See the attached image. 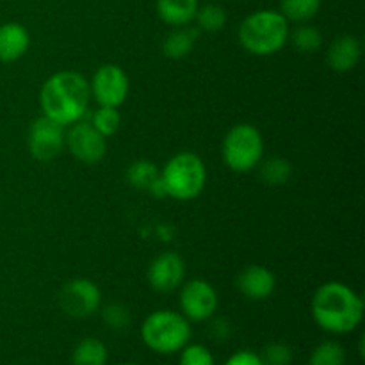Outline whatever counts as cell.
<instances>
[{"instance_id":"obj_1","label":"cell","mask_w":365,"mask_h":365,"mask_svg":"<svg viewBox=\"0 0 365 365\" xmlns=\"http://www.w3.org/2000/svg\"><path fill=\"white\" fill-rule=\"evenodd\" d=\"M91 102L89 81L73 70L56 71L50 75L39 91L43 116L63 127L77 123L86 116Z\"/></svg>"},{"instance_id":"obj_2","label":"cell","mask_w":365,"mask_h":365,"mask_svg":"<svg viewBox=\"0 0 365 365\" xmlns=\"http://www.w3.org/2000/svg\"><path fill=\"white\" fill-rule=\"evenodd\" d=\"M310 312L321 330L346 335L356 330L364 319V299L342 282H327L316 289Z\"/></svg>"},{"instance_id":"obj_3","label":"cell","mask_w":365,"mask_h":365,"mask_svg":"<svg viewBox=\"0 0 365 365\" xmlns=\"http://www.w3.org/2000/svg\"><path fill=\"white\" fill-rule=\"evenodd\" d=\"M289 21L280 11L260 9L248 14L239 25V43L252 56L267 57L280 52L289 41Z\"/></svg>"},{"instance_id":"obj_4","label":"cell","mask_w":365,"mask_h":365,"mask_svg":"<svg viewBox=\"0 0 365 365\" xmlns=\"http://www.w3.org/2000/svg\"><path fill=\"white\" fill-rule=\"evenodd\" d=\"M164 196L189 202L202 195L207 184V168L195 152H178L168 160L159 173Z\"/></svg>"},{"instance_id":"obj_5","label":"cell","mask_w":365,"mask_h":365,"mask_svg":"<svg viewBox=\"0 0 365 365\" xmlns=\"http://www.w3.org/2000/svg\"><path fill=\"white\" fill-rule=\"evenodd\" d=\"M192 335L191 321L180 312L160 309L148 314L141 324V339L148 349L159 355H173L189 344Z\"/></svg>"},{"instance_id":"obj_6","label":"cell","mask_w":365,"mask_h":365,"mask_svg":"<svg viewBox=\"0 0 365 365\" xmlns=\"http://www.w3.org/2000/svg\"><path fill=\"white\" fill-rule=\"evenodd\" d=\"M221 157L235 173L255 170L264 159V138L259 128L250 123L234 125L225 135Z\"/></svg>"},{"instance_id":"obj_7","label":"cell","mask_w":365,"mask_h":365,"mask_svg":"<svg viewBox=\"0 0 365 365\" xmlns=\"http://www.w3.org/2000/svg\"><path fill=\"white\" fill-rule=\"evenodd\" d=\"M102 305L100 287L89 278H73L66 282L59 292V307L73 319L91 317Z\"/></svg>"},{"instance_id":"obj_8","label":"cell","mask_w":365,"mask_h":365,"mask_svg":"<svg viewBox=\"0 0 365 365\" xmlns=\"http://www.w3.org/2000/svg\"><path fill=\"white\" fill-rule=\"evenodd\" d=\"M182 316L191 323H203L210 319L220 305V298L212 285L203 278L184 282L180 285V296H178Z\"/></svg>"},{"instance_id":"obj_9","label":"cell","mask_w":365,"mask_h":365,"mask_svg":"<svg viewBox=\"0 0 365 365\" xmlns=\"http://www.w3.org/2000/svg\"><path fill=\"white\" fill-rule=\"evenodd\" d=\"M89 91H91V98L98 106L120 107L127 100L128 91H130L128 75L118 64H102L100 68H96L89 81Z\"/></svg>"},{"instance_id":"obj_10","label":"cell","mask_w":365,"mask_h":365,"mask_svg":"<svg viewBox=\"0 0 365 365\" xmlns=\"http://www.w3.org/2000/svg\"><path fill=\"white\" fill-rule=\"evenodd\" d=\"M27 143L32 159L48 163L56 159L66 146V127L41 114L31 123Z\"/></svg>"},{"instance_id":"obj_11","label":"cell","mask_w":365,"mask_h":365,"mask_svg":"<svg viewBox=\"0 0 365 365\" xmlns=\"http://www.w3.org/2000/svg\"><path fill=\"white\" fill-rule=\"evenodd\" d=\"M66 146L82 164H96L106 157L107 138H103L89 121H77L66 130Z\"/></svg>"},{"instance_id":"obj_12","label":"cell","mask_w":365,"mask_h":365,"mask_svg":"<svg viewBox=\"0 0 365 365\" xmlns=\"http://www.w3.org/2000/svg\"><path fill=\"white\" fill-rule=\"evenodd\" d=\"M150 287L157 292H173L185 280V262L178 253L163 252L150 262L146 271Z\"/></svg>"},{"instance_id":"obj_13","label":"cell","mask_w":365,"mask_h":365,"mask_svg":"<svg viewBox=\"0 0 365 365\" xmlns=\"http://www.w3.org/2000/svg\"><path fill=\"white\" fill-rule=\"evenodd\" d=\"M235 287L245 298L252 299V302H262V299L271 298L273 292L277 291V277L266 266L252 264L237 274Z\"/></svg>"},{"instance_id":"obj_14","label":"cell","mask_w":365,"mask_h":365,"mask_svg":"<svg viewBox=\"0 0 365 365\" xmlns=\"http://www.w3.org/2000/svg\"><path fill=\"white\" fill-rule=\"evenodd\" d=\"M362 57V43L351 34H342L331 41L328 48V66L337 73L351 71Z\"/></svg>"},{"instance_id":"obj_15","label":"cell","mask_w":365,"mask_h":365,"mask_svg":"<svg viewBox=\"0 0 365 365\" xmlns=\"http://www.w3.org/2000/svg\"><path fill=\"white\" fill-rule=\"evenodd\" d=\"M31 46V34L27 29L16 21L0 25V61L14 63L27 53Z\"/></svg>"},{"instance_id":"obj_16","label":"cell","mask_w":365,"mask_h":365,"mask_svg":"<svg viewBox=\"0 0 365 365\" xmlns=\"http://www.w3.org/2000/svg\"><path fill=\"white\" fill-rule=\"evenodd\" d=\"M198 0H157V13L166 25L185 27L196 16Z\"/></svg>"},{"instance_id":"obj_17","label":"cell","mask_w":365,"mask_h":365,"mask_svg":"<svg viewBox=\"0 0 365 365\" xmlns=\"http://www.w3.org/2000/svg\"><path fill=\"white\" fill-rule=\"evenodd\" d=\"M159 168L153 163H150V160H134L127 170V180L132 187L155 192L157 196H164L159 182Z\"/></svg>"},{"instance_id":"obj_18","label":"cell","mask_w":365,"mask_h":365,"mask_svg":"<svg viewBox=\"0 0 365 365\" xmlns=\"http://www.w3.org/2000/svg\"><path fill=\"white\" fill-rule=\"evenodd\" d=\"M198 38V31L185 27H173V31L164 38L163 52L170 59H184L192 52Z\"/></svg>"},{"instance_id":"obj_19","label":"cell","mask_w":365,"mask_h":365,"mask_svg":"<svg viewBox=\"0 0 365 365\" xmlns=\"http://www.w3.org/2000/svg\"><path fill=\"white\" fill-rule=\"evenodd\" d=\"M109 351L100 339L86 337L75 346L71 365H107Z\"/></svg>"},{"instance_id":"obj_20","label":"cell","mask_w":365,"mask_h":365,"mask_svg":"<svg viewBox=\"0 0 365 365\" xmlns=\"http://www.w3.org/2000/svg\"><path fill=\"white\" fill-rule=\"evenodd\" d=\"M260 178L267 185H284L292 177V164L284 157H269L260 160L259 166Z\"/></svg>"},{"instance_id":"obj_21","label":"cell","mask_w":365,"mask_h":365,"mask_svg":"<svg viewBox=\"0 0 365 365\" xmlns=\"http://www.w3.org/2000/svg\"><path fill=\"white\" fill-rule=\"evenodd\" d=\"M323 0H280V13L291 24H307L321 9Z\"/></svg>"},{"instance_id":"obj_22","label":"cell","mask_w":365,"mask_h":365,"mask_svg":"<svg viewBox=\"0 0 365 365\" xmlns=\"http://www.w3.org/2000/svg\"><path fill=\"white\" fill-rule=\"evenodd\" d=\"M289 41L294 45L296 50L303 53H314L323 45V34L317 27L307 24H298V27L289 32Z\"/></svg>"},{"instance_id":"obj_23","label":"cell","mask_w":365,"mask_h":365,"mask_svg":"<svg viewBox=\"0 0 365 365\" xmlns=\"http://www.w3.org/2000/svg\"><path fill=\"white\" fill-rule=\"evenodd\" d=\"M346 351L339 342L324 341L312 349L309 365H344Z\"/></svg>"},{"instance_id":"obj_24","label":"cell","mask_w":365,"mask_h":365,"mask_svg":"<svg viewBox=\"0 0 365 365\" xmlns=\"http://www.w3.org/2000/svg\"><path fill=\"white\" fill-rule=\"evenodd\" d=\"M89 123L103 135V138H110L116 134L121 127V114L118 107H106L98 106V109L93 113L91 121Z\"/></svg>"},{"instance_id":"obj_25","label":"cell","mask_w":365,"mask_h":365,"mask_svg":"<svg viewBox=\"0 0 365 365\" xmlns=\"http://www.w3.org/2000/svg\"><path fill=\"white\" fill-rule=\"evenodd\" d=\"M195 20L200 31L217 32L227 25V13L217 4H205V6L198 7Z\"/></svg>"},{"instance_id":"obj_26","label":"cell","mask_w":365,"mask_h":365,"mask_svg":"<svg viewBox=\"0 0 365 365\" xmlns=\"http://www.w3.org/2000/svg\"><path fill=\"white\" fill-rule=\"evenodd\" d=\"M264 365H291L294 360V351L285 342H269L259 353Z\"/></svg>"},{"instance_id":"obj_27","label":"cell","mask_w":365,"mask_h":365,"mask_svg":"<svg viewBox=\"0 0 365 365\" xmlns=\"http://www.w3.org/2000/svg\"><path fill=\"white\" fill-rule=\"evenodd\" d=\"M180 365H214V355L203 344H191L180 349Z\"/></svg>"},{"instance_id":"obj_28","label":"cell","mask_w":365,"mask_h":365,"mask_svg":"<svg viewBox=\"0 0 365 365\" xmlns=\"http://www.w3.org/2000/svg\"><path fill=\"white\" fill-rule=\"evenodd\" d=\"M102 319L113 330H125L130 324V312L121 303H109L102 310Z\"/></svg>"},{"instance_id":"obj_29","label":"cell","mask_w":365,"mask_h":365,"mask_svg":"<svg viewBox=\"0 0 365 365\" xmlns=\"http://www.w3.org/2000/svg\"><path fill=\"white\" fill-rule=\"evenodd\" d=\"M225 365H264V364L262 360H260L259 353L242 349V351L234 353V355L225 362Z\"/></svg>"},{"instance_id":"obj_30","label":"cell","mask_w":365,"mask_h":365,"mask_svg":"<svg viewBox=\"0 0 365 365\" xmlns=\"http://www.w3.org/2000/svg\"><path fill=\"white\" fill-rule=\"evenodd\" d=\"M121 365H139V364H132V362H127V364H121Z\"/></svg>"}]
</instances>
